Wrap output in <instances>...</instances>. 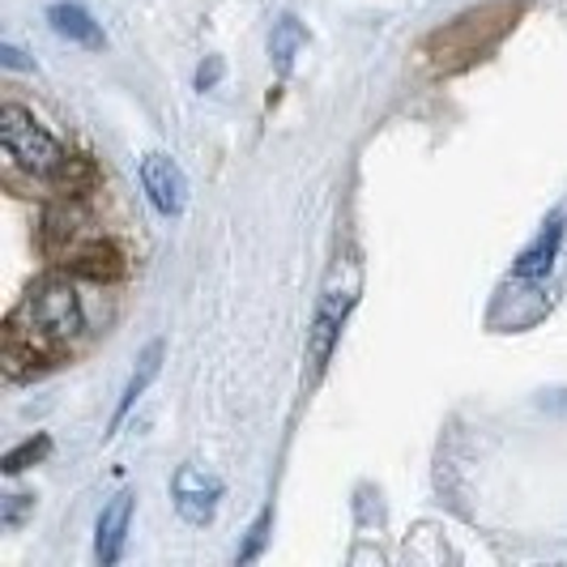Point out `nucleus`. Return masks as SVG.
I'll return each instance as SVG.
<instances>
[{
    "instance_id": "nucleus-1",
    "label": "nucleus",
    "mask_w": 567,
    "mask_h": 567,
    "mask_svg": "<svg viewBox=\"0 0 567 567\" xmlns=\"http://www.w3.org/2000/svg\"><path fill=\"white\" fill-rule=\"evenodd\" d=\"M0 145L4 154L30 175H48L56 179V171L64 167V150L56 145V137L18 103H4L0 107Z\"/></svg>"
},
{
    "instance_id": "nucleus-2",
    "label": "nucleus",
    "mask_w": 567,
    "mask_h": 567,
    "mask_svg": "<svg viewBox=\"0 0 567 567\" xmlns=\"http://www.w3.org/2000/svg\"><path fill=\"white\" fill-rule=\"evenodd\" d=\"M27 316H30V329L39 333L43 341H69L82 333L85 312H82V299L69 278H43L34 282L27 299Z\"/></svg>"
},
{
    "instance_id": "nucleus-3",
    "label": "nucleus",
    "mask_w": 567,
    "mask_h": 567,
    "mask_svg": "<svg viewBox=\"0 0 567 567\" xmlns=\"http://www.w3.org/2000/svg\"><path fill=\"white\" fill-rule=\"evenodd\" d=\"M171 495H175V512L188 525H209L214 512H218V499H223V483L214 474L197 470V465H179Z\"/></svg>"
},
{
    "instance_id": "nucleus-4",
    "label": "nucleus",
    "mask_w": 567,
    "mask_h": 567,
    "mask_svg": "<svg viewBox=\"0 0 567 567\" xmlns=\"http://www.w3.org/2000/svg\"><path fill=\"white\" fill-rule=\"evenodd\" d=\"M142 188L150 205L158 214H167V218H175L184 209V200H188V179L167 154H145L142 158Z\"/></svg>"
},
{
    "instance_id": "nucleus-5",
    "label": "nucleus",
    "mask_w": 567,
    "mask_h": 567,
    "mask_svg": "<svg viewBox=\"0 0 567 567\" xmlns=\"http://www.w3.org/2000/svg\"><path fill=\"white\" fill-rule=\"evenodd\" d=\"M128 520H133V495L120 491L112 504L99 516V538H94V555L99 564H115L120 550H124V538H128Z\"/></svg>"
},
{
    "instance_id": "nucleus-6",
    "label": "nucleus",
    "mask_w": 567,
    "mask_h": 567,
    "mask_svg": "<svg viewBox=\"0 0 567 567\" xmlns=\"http://www.w3.org/2000/svg\"><path fill=\"white\" fill-rule=\"evenodd\" d=\"M350 299H354V295H338V290H329V295L320 299V312H316V324H312V363L316 368H324V363H329Z\"/></svg>"
},
{
    "instance_id": "nucleus-7",
    "label": "nucleus",
    "mask_w": 567,
    "mask_h": 567,
    "mask_svg": "<svg viewBox=\"0 0 567 567\" xmlns=\"http://www.w3.org/2000/svg\"><path fill=\"white\" fill-rule=\"evenodd\" d=\"M559 239H564V218H550L538 239L516 256V278H525V282L546 278V274H550V265H555V252H559Z\"/></svg>"
},
{
    "instance_id": "nucleus-8",
    "label": "nucleus",
    "mask_w": 567,
    "mask_h": 567,
    "mask_svg": "<svg viewBox=\"0 0 567 567\" xmlns=\"http://www.w3.org/2000/svg\"><path fill=\"white\" fill-rule=\"evenodd\" d=\"M48 22H52V30H56L60 39H69V43L103 48V30H99V22L85 13L82 4H52V9H48Z\"/></svg>"
},
{
    "instance_id": "nucleus-9",
    "label": "nucleus",
    "mask_w": 567,
    "mask_h": 567,
    "mask_svg": "<svg viewBox=\"0 0 567 567\" xmlns=\"http://www.w3.org/2000/svg\"><path fill=\"white\" fill-rule=\"evenodd\" d=\"M158 363H163V341H154L142 359H137V371H133V380H128V389H124V398H120V410H115V426L124 423V414H128V410L137 405V398L150 389V380L158 375Z\"/></svg>"
},
{
    "instance_id": "nucleus-10",
    "label": "nucleus",
    "mask_w": 567,
    "mask_h": 567,
    "mask_svg": "<svg viewBox=\"0 0 567 567\" xmlns=\"http://www.w3.org/2000/svg\"><path fill=\"white\" fill-rule=\"evenodd\" d=\"M303 43H308V34H303V27H299L295 18H282V22L274 27L269 56H274V64H278V73H290V64H295V56H299Z\"/></svg>"
},
{
    "instance_id": "nucleus-11",
    "label": "nucleus",
    "mask_w": 567,
    "mask_h": 567,
    "mask_svg": "<svg viewBox=\"0 0 567 567\" xmlns=\"http://www.w3.org/2000/svg\"><path fill=\"white\" fill-rule=\"evenodd\" d=\"M73 274H82V278H94V282H103V278H115V274H120V252H115L112 244H90L85 252L73 256Z\"/></svg>"
},
{
    "instance_id": "nucleus-12",
    "label": "nucleus",
    "mask_w": 567,
    "mask_h": 567,
    "mask_svg": "<svg viewBox=\"0 0 567 567\" xmlns=\"http://www.w3.org/2000/svg\"><path fill=\"white\" fill-rule=\"evenodd\" d=\"M48 453H52V440H48V435H34V440L18 444L13 453L4 456V465H0V470H4V474H22V470H30L34 461H43Z\"/></svg>"
},
{
    "instance_id": "nucleus-13",
    "label": "nucleus",
    "mask_w": 567,
    "mask_h": 567,
    "mask_svg": "<svg viewBox=\"0 0 567 567\" xmlns=\"http://www.w3.org/2000/svg\"><path fill=\"white\" fill-rule=\"evenodd\" d=\"M269 520H274V512H260V520L252 525V538H248V546L239 550V564H248V559H256V555H260V546H265V534H269Z\"/></svg>"
},
{
    "instance_id": "nucleus-14",
    "label": "nucleus",
    "mask_w": 567,
    "mask_h": 567,
    "mask_svg": "<svg viewBox=\"0 0 567 567\" xmlns=\"http://www.w3.org/2000/svg\"><path fill=\"white\" fill-rule=\"evenodd\" d=\"M223 78V60L214 56L209 64H200V73H197V90H209V85Z\"/></svg>"
},
{
    "instance_id": "nucleus-15",
    "label": "nucleus",
    "mask_w": 567,
    "mask_h": 567,
    "mask_svg": "<svg viewBox=\"0 0 567 567\" xmlns=\"http://www.w3.org/2000/svg\"><path fill=\"white\" fill-rule=\"evenodd\" d=\"M0 56H4V64H9V69H27V60H22V52H18V48H9V43L0 48Z\"/></svg>"
}]
</instances>
